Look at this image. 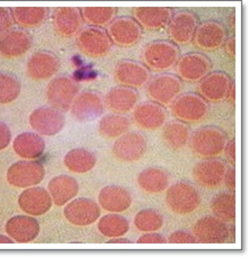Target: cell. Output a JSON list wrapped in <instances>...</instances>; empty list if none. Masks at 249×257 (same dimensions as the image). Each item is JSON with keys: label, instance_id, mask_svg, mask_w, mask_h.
<instances>
[{"label": "cell", "instance_id": "277c9868", "mask_svg": "<svg viewBox=\"0 0 249 257\" xmlns=\"http://www.w3.org/2000/svg\"><path fill=\"white\" fill-rule=\"evenodd\" d=\"M210 111L209 102L197 93H185L173 100L172 112L178 121L197 123L204 118Z\"/></svg>", "mask_w": 249, "mask_h": 257}, {"label": "cell", "instance_id": "9c48e42d", "mask_svg": "<svg viewBox=\"0 0 249 257\" xmlns=\"http://www.w3.org/2000/svg\"><path fill=\"white\" fill-rule=\"evenodd\" d=\"M193 235L201 244H223L230 237L227 223L216 217H203L193 227Z\"/></svg>", "mask_w": 249, "mask_h": 257}, {"label": "cell", "instance_id": "7402d4cb", "mask_svg": "<svg viewBox=\"0 0 249 257\" xmlns=\"http://www.w3.org/2000/svg\"><path fill=\"white\" fill-rule=\"evenodd\" d=\"M44 168L41 164L33 162H20L14 164L8 171V181L18 187L32 186L43 180Z\"/></svg>", "mask_w": 249, "mask_h": 257}, {"label": "cell", "instance_id": "e0dca14e", "mask_svg": "<svg viewBox=\"0 0 249 257\" xmlns=\"http://www.w3.org/2000/svg\"><path fill=\"white\" fill-rule=\"evenodd\" d=\"M78 85L69 77H59L51 81L48 87L47 97L49 103L55 108L67 111L76 98Z\"/></svg>", "mask_w": 249, "mask_h": 257}, {"label": "cell", "instance_id": "4316f807", "mask_svg": "<svg viewBox=\"0 0 249 257\" xmlns=\"http://www.w3.org/2000/svg\"><path fill=\"white\" fill-rule=\"evenodd\" d=\"M30 47V35L21 30L8 32L0 39V53L6 58L20 57L24 54Z\"/></svg>", "mask_w": 249, "mask_h": 257}, {"label": "cell", "instance_id": "6da1fadb", "mask_svg": "<svg viewBox=\"0 0 249 257\" xmlns=\"http://www.w3.org/2000/svg\"><path fill=\"white\" fill-rule=\"evenodd\" d=\"M188 140L193 154L203 159H210L222 153L228 136L219 126L206 125L193 132Z\"/></svg>", "mask_w": 249, "mask_h": 257}, {"label": "cell", "instance_id": "9a60e30c", "mask_svg": "<svg viewBox=\"0 0 249 257\" xmlns=\"http://www.w3.org/2000/svg\"><path fill=\"white\" fill-rule=\"evenodd\" d=\"M228 39V31L221 22L206 21L197 26L195 31L194 44L205 51H214L222 47Z\"/></svg>", "mask_w": 249, "mask_h": 257}, {"label": "cell", "instance_id": "7c38bea8", "mask_svg": "<svg viewBox=\"0 0 249 257\" xmlns=\"http://www.w3.org/2000/svg\"><path fill=\"white\" fill-rule=\"evenodd\" d=\"M147 151V139L139 132H127L117 138L113 145L115 158L124 163H132L141 159Z\"/></svg>", "mask_w": 249, "mask_h": 257}, {"label": "cell", "instance_id": "74e56055", "mask_svg": "<svg viewBox=\"0 0 249 257\" xmlns=\"http://www.w3.org/2000/svg\"><path fill=\"white\" fill-rule=\"evenodd\" d=\"M116 11L115 7H85L81 9V17L91 26L103 27L114 20Z\"/></svg>", "mask_w": 249, "mask_h": 257}, {"label": "cell", "instance_id": "1f68e13d", "mask_svg": "<svg viewBox=\"0 0 249 257\" xmlns=\"http://www.w3.org/2000/svg\"><path fill=\"white\" fill-rule=\"evenodd\" d=\"M211 210L214 217L224 222L236 220V195L233 192H221L215 194L211 201Z\"/></svg>", "mask_w": 249, "mask_h": 257}, {"label": "cell", "instance_id": "8fae6325", "mask_svg": "<svg viewBox=\"0 0 249 257\" xmlns=\"http://www.w3.org/2000/svg\"><path fill=\"white\" fill-rule=\"evenodd\" d=\"M177 72L181 79L190 82L200 81L212 70L211 59L200 52H190L179 58L176 63Z\"/></svg>", "mask_w": 249, "mask_h": 257}, {"label": "cell", "instance_id": "7a4b0ae2", "mask_svg": "<svg viewBox=\"0 0 249 257\" xmlns=\"http://www.w3.org/2000/svg\"><path fill=\"white\" fill-rule=\"evenodd\" d=\"M142 57L147 68L154 71H164L177 63L181 58V50L172 41L156 40L146 45Z\"/></svg>", "mask_w": 249, "mask_h": 257}, {"label": "cell", "instance_id": "ffe728a7", "mask_svg": "<svg viewBox=\"0 0 249 257\" xmlns=\"http://www.w3.org/2000/svg\"><path fill=\"white\" fill-rule=\"evenodd\" d=\"M139 93L137 89L124 86H115L105 96V104L114 114H127L135 109L139 102Z\"/></svg>", "mask_w": 249, "mask_h": 257}, {"label": "cell", "instance_id": "f6af8a7d", "mask_svg": "<svg viewBox=\"0 0 249 257\" xmlns=\"http://www.w3.org/2000/svg\"><path fill=\"white\" fill-rule=\"evenodd\" d=\"M224 154L227 156V159L229 160V163L232 165L236 164V145H234V140H230L227 141V144L224 146Z\"/></svg>", "mask_w": 249, "mask_h": 257}, {"label": "cell", "instance_id": "ee69618b", "mask_svg": "<svg viewBox=\"0 0 249 257\" xmlns=\"http://www.w3.org/2000/svg\"><path fill=\"white\" fill-rule=\"evenodd\" d=\"M224 185L229 192H234L236 191V171L234 168H228L227 173H225L224 178H223Z\"/></svg>", "mask_w": 249, "mask_h": 257}, {"label": "cell", "instance_id": "d6986e66", "mask_svg": "<svg viewBox=\"0 0 249 257\" xmlns=\"http://www.w3.org/2000/svg\"><path fill=\"white\" fill-rule=\"evenodd\" d=\"M64 215L76 226H89L99 219L100 206L93 200L81 197L66 206Z\"/></svg>", "mask_w": 249, "mask_h": 257}, {"label": "cell", "instance_id": "30bf717a", "mask_svg": "<svg viewBox=\"0 0 249 257\" xmlns=\"http://www.w3.org/2000/svg\"><path fill=\"white\" fill-rule=\"evenodd\" d=\"M200 25L199 16L193 12L184 11L174 14L167 25V32L175 44H187L194 38L195 31Z\"/></svg>", "mask_w": 249, "mask_h": 257}, {"label": "cell", "instance_id": "4fadbf2b", "mask_svg": "<svg viewBox=\"0 0 249 257\" xmlns=\"http://www.w3.org/2000/svg\"><path fill=\"white\" fill-rule=\"evenodd\" d=\"M150 71L144 63L135 60H121L114 69V79L119 86L137 89L147 84Z\"/></svg>", "mask_w": 249, "mask_h": 257}, {"label": "cell", "instance_id": "d6a6232c", "mask_svg": "<svg viewBox=\"0 0 249 257\" xmlns=\"http://www.w3.org/2000/svg\"><path fill=\"white\" fill-rule=\"evenodd\" d=\"M130 120L119 114H108L100 118L98 123V132L101 138L106 140L117 139L129 131Z\"/></svg>", "mask_w": 249, "mask_h": 257}, {"label": "cell", "instance_id": "c3c4849f", "mask_svg": "<svg viewBox=\"0 0 249 257\" xmlns=\"http://www.w3.org/2000/svg\"><path fill=\"white\" fill-rule=\"evenodd\" d=\"M223 47H224L225 53H227L231 59H234V52H236V42H234V38H230L225 40V42L223 43Z\"/></svg>", "mask_w": 249, "mask_h": 257}, {"label": "cell", "instance_id": "ab89813d", "mask_svg": "<svg viewBox=\"0 0 249 257\" xmlns=\"http://www.w3.org/2000/svg\"><path fill=\"white\" fill-rule=\"evenodd\" d=\"M48 11L45 8H15L14 16L17 23L24 26H36L47 16Z\"/></svg>", "mask_w": 249, "mask_h": 257}, {"label": "cell", "instance_id": "f1b7e54d", "mask_svg": "<svg viewBox=\"0 0 249 257\" xmlns=\"http://www.w3.org/2000/svg\"><path fill=\"white\" fill-rule=\"evenodd\" d=\"M59 69V60L50 52L34 54L27 64V72L34 79H45L53 76Z\"/></svg>", "mask_w": 249, "mask_h": 257}, {"label": "cell", "instance_id": "e575fe53", "mask_svg": "<svg viewBox=\"0 0 249 257\" xmlns=\"http://www.w3.org/2000/svg\"><path fill=\"white\" fill-rule=\"evenodd\" d=\"M97 228L101 235L105 237H123L130 230V222L123 215L110 212L99 219Z\"/></svg>", "mask_w": 249, "mask_h": 257}, {"label": "cell", "instance_id": "cb8c5ba5", "mask_svg": "<svg viewBox=\"0 0 249 257\" xmlns=\"http://www.w3.org/2000/svg\"><path fill=\"white\" fill-rule=\"evenodd\" d=\"M31 125L41 135L53 136L64 125V117L61 113L54 108L42 107L31 114Z\"/></svg>", "mask_w": 249, "mask_h": 257}, {"label": "cell", "instance_id": "d4e9b609", "mask_svg": "<svg viewBox=\"0 0 249 257\" xmlns=\"http://www.w3.org/2000/svg\"><path fill=\"white\" fill-rule=\"evenodd\" d=\"M51 196L41 187H33L26 190L20 196L21 208L32 215H40L49 211L51 208Z\"/></svg>", "mask_w": 249, "mask_h": 257}, {"label": "cell", "instance_id": "b9f144b4", "mask_svg": "<svg viewBox=\"0 0 249 257\" xmlns=\"http://www.w3.org/2000/svg\"><path fill=\"white\" fill-rule=\"evenodd\" d=\"M167 241L170 244H195L197 242L195 236L186 230H177L170 233Z\"/></svg>", "mask_w": 249, "mask_h": 257}, {"label": "cell", "instance_id": "3957f363", "mask_svg": "<svg viewBox=\"0 0 249 257\" xmlns=\"http://www.w3.org/2000/svg\"><path fill=\"white\" fill-rule=\"evenodd\" d=\"M199 191L188 182L175 183L166 193V204L172 212L183 215L194 212L201 204Z\"/></svg>", "mask_w": 249, "mask_h": 257}, {"label": "cell", "instance_id": "603a6c76", "mask_svg": "<svg viewBox=\"0 0 249 257\" xmlns=\"http://www.w3.org/2000/svg\"><path fill=\"white\" fill-rule=\"evenodd\" d=\"M100 208L113 213H121L127 211L132 204V195L126 187L118 185H108L100 190L98 194Z\"/></svg>", "mask_w": 249, "mask_h": 257}, {"label": "cell", "instance_id": "83f0119b", "mask_svg": "<svg viewBox=\"0 0 249 257\" xmlns=\"http://www.w3.org/2000/svg\"><path fill=\"white\" fill-rule=\"evenodd\" d=\"M7 232L16 241L27 242L39 235L40 226L35 219L25 215L14 217L7 222Z\"/></svg>", "mask_w": 249, "mask_h": 257}, {"label": "cell", "instance_id": "f907efd6", "mask_svg": "<svg viewBox=\"0 0 249 257\" xmlns=\"http://www.w3.org/2000/svg\"><path fill=\"white\" fill-rule=\"evenodd\" d=\"M228 98H230V100H231L232 103H234V82L231 86V88H230V91H229V96Z\"/></svg>", "mask_w": 249, "mask_h": 257}, {"label": "cell", "instance_id": "52a82bcc", "mask_svg": "<svg viewBox=\"0 0 249 257\" xmlns=\"http://www.w3.org/2000/svg\"><path fill=\"white\" fill-rule=\"evenodd\" d=\"M183 89V80L173 73H163L156 76L152 79L148 87L147 93L152 99L160 105L169 104L179 96Z\"/></svg>", "mask_w": 249, "mask_h": 257}, {"label": "cell", "instance_id": "f546056e", "mask_svg": "<svg viewBox=\"0 0 249 257\" xmlns=\"http://www.w3.org/2000/svg\"><path fill=\"white\" fill-rule=\"evenodd\" d=\"M138 184L146 193L157 194L167 189L169 185V176L163 168L149 167L139 174Z\"/></svg>", "mask_w": 249, "mask_h": 257}, {"label": "cell", "instance_id": "5b68a950", "mask_svg": "<svg viewBox=\"0 0 249 257\" xmlns=\"http://www.w3.org/2000/svg\"><path fill=\"white\" fill-rule=\"evenodd\" d=\"M77 45L80 51L90 58H103L112 49L113 42L107 31L101 27H87L78 35Z\"/></svg>", "mask_w": 249, "mask_h": 257}, {"label": "cell", "instance_id": "8992f818", "mask_svg": "<svg viewBox=\"0 0 249 257\" xmlns=\"http://www.w3.org/2000/svg\"><path fill=\"white\" fill-rule=\"evenodd\" d=\"M233 84L232 78L223 71H213L199 81L197 91L206 102L220 103L228 98Z\"/></svg>", "mask_w": 249, "mask_h": 257}, {"label": "cell", "instance_id": "2e32d148", "mask_svg": "<svg viewBox=\"0 0 249 257\" xmlns=\"http://www.w3.org/2000/svg\"><path fill=\"white\" fill-rule=\"evenodd\" d=\"M168 114L164 105L156 102H142L133 109V118L144 130L155 131L161 128L167 121Z\"/></svg>", "mask_w": 249, "mask_h": 257}, {"label": "cell", "instance_id": "f35d334b", "mask_svg": "<svg viewBox=\"0 0 249 257\" xmlns=\"http://www.w3.org/2000/svg\"><path fill=\"white\" fill-rule=\"evenodd\" d=\"M164 224V217L154 209H144L135 217V226L142 232L158 231Z\"/></svg>", "mask_w": 249, "mask_h": 257}, {"label": "cell", "instance_id": "7bdbcfd3", "mask_svg": "<svg viewBox=\"0 0 249 257\" xmlns=\"http://www.w3.org/2000/svg\"><path fill=\"white\" fill-rule=\"evenodd\" d=\"M165 242H167L166 238L156 231L145 232L138 239V244H165Z\"/></svg>", "mask_w": 249, "mask_h": 257}, {"label": "cell", "instance_id": "836d02e7", "mask_svg": "<svg viewBox=\"0 0 249 257\" xmlns=\"http://www.w3.org/2000/svg\"><path fill=\"white\" fill-rule=\"evenodd\" d=\"M16 153L24 158H36L44 151V141L35 133L26 132L18 136L14 141Z\"/></svg>", "mask_w": 249, "mask_h": 257}, {"label": "cell", "instance_id": "44dd1931", "mask_svg": "<svg viewBox=\"0 0 249 257\" xmlns=\"http://www.w3.org/2000/svg\"><path fill=\"white\" fill-rule=\"evenodd\" d=\"M173 9L169 7H137L133 8V16L142 29L159 31L168 25L173 17Z\"/></svg>", "mask_w": 249, "mask_h": 257}, {"label": "cell", "instance_id": "60d3db41", "mask_svg": "<svg viewBox=\"0 0 249 257\" xmlns=\"http://www.w3.org/2000/svg\"><path fill=\"white\" fill-rule=\"evenodd\" d=\"M21 91V84L15 77L0 75V103H9L15 99Z\"/></svg>", "mask_w": 249, "mask_h": 257}, {"label": "cell", "instance_id": "484cf974", "mask_svg": "<svg viewBox=\"0 0 249 257\" xmlns=\"http://www.w3.org/2000/svg\"><path fill=\"white\" fill-rule=\"evenodd\" d=\"M188 139H190V127L184 122L173 120L164 124L161 140L168 149L174 151L181 150L187 145Z\"/></svg>", "mask_w": 249, "mask_h": 257}, {"label": "cell", "instance_id": "8d00e7d4", "mask_svg": "<svg viewBox=\"0 0 249 257\" xmlns=\"http://www.w3.org/2000/svg\"><path fill=\"white\" fill-rule=\"evenodd\" d=\"M82 17L76 8H60L55 15V27L64 36H72L80 29Z\"/></svg>", "mask_w": 249, "mask_h": 257}, {"label": "cell", "instance_id": "ba28073f", "mask_svg": "<svg viewBox=\"0 0 249 257\" xmlns=\"http://www.w3.org/2000/svg\"><path fill=\"white\" fill-rule=\"evenodd\" d=\"M112 42L121 48H130L139 42L142 36V27L135 18L121 16L108 24L106 30Z\"/></svg>", "mask_w": 249, "mask_h": 257}, {"label": "cell", "instance_id": "bcb514c9", "mask_svg": "<svg viewBox=\"0 0 249 257\" xmlns=\"http://www.w3.org/2000/svg\"><path fill=\"white\" fill-rule=\"evenodd\" d=\"M11 141V131L6 124L0 123V149L6 148Z\"/></svg>", "mask_w": 249, "mask_h": 257}, {"label": "cell", "instance_id": "ac0fdd59", "mask_svg": "<svg viewBox=\"0 0 249 257\" xmlns=\"http://www.w3.org/2000/svg\"><path fill=\"white\" fill-rule=\"evenodd\" d=\"M71 112L77 121H94L103 114L104 102L95 91H82L73 99Z\"/></svg>", "mask_w": 249, "mask_h": 257}, {"label": "cell", "instance_id": "5bb4252c", "mask_svg": "<svg viewBox=\"0 0 249 257\" xmlns=\"http://www.w3.org/2000/svg\"><path fill=\"white\" fill-rule=\"evenodd\" d=\"M227 169L228 165L222 159H204L195 165L193 177L197 184L204 189H215L223 183Z\"/></svg>", "mask_w": 249, "mask_h": 257}, {"label": "cell", "instance_id": "d590c367", "mask_svg": "<svg viewBox=\"0 0 249 257\" xmlns=\"http://www.w3.org/2000/svg\"><path fill=\"white\" fill-rule=\"evenodd\" d=\"M64 165L73 173L85 174L95 167L96 156L87 149L76 148L67 154Z\"/></svg>", "mask_w": 249, "mask_h": 257}, {"label": "cell", "instance_id": "816d5d0a", "mask_svg": "<svg viewBox=\"0 0 249 257\" xmlns=\"http://www.w3.org/2000/svg\"><path fill=\"white\" fill-rule=\"evenodd\" d=\"M0 242H12V239L5 236H0Z\"/></svg>", "mask_w": 249, "mask_h": 257}, {"label": "cell", "instance_id": "4dcf8cb0", "mask_svg": "<svg viewBox=\"0 0 249 257\" xmlns=\"http://www.w3.org/2000/svg\"><path fill=\"white\" fill-rule=\"evenodd\" d=\"M78 183L70 176L60 175L54 177L49 184V191L51 197L57 205H63L68 201L73 199L78 193Z\"/></svg>", "mask_w": 249, "mask_h": 257}, {"label": "cell", "instance_id": "7dc6e473", "mask_svg": "<svg viewBox=\"0 0 249 257\" xmlns=\"http://www.w3.org/2000/svg\"><path fill=\"white\" fill-rule=\"evenodd\" d=\"M12 25V17L7 9H0V33Z\"/></svg>", "mask_w": 249, "mask_h": 257}, {"label": "cell", "instance_id": "681fc988", "mask_svg": "<svg viewBox=\"0 0 249 257\" xmlns=\"http://www.w3.org/2000/svg\"><path fill=\"white\" fill-rule=\"evenodd\" d=\"M108 244H129L131 242L127 238H122V237H116V238H109L108 239Z\"/></svg>", "mask_w": 249, "mask_h": 257}]
</instances>
